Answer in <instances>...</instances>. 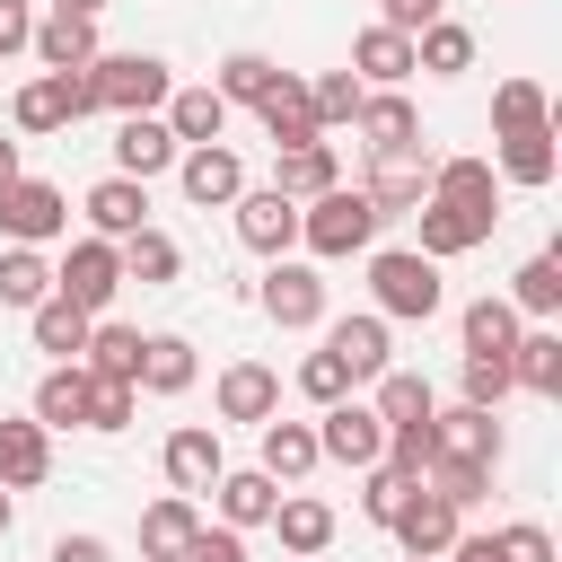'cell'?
I'll use <instances>...</instances> for the list:
<instances>
[{"label": "cell", "instance_id": "1", "mask_svg": "<svg viewBox=\"0 0 562 562\" xmlns=\"http://www.w3.org/2000/svg\"><path fill=\"white\" fill-rule=\"evenodd\" d=\"M378 228H386V211H378L360 184H325L316 202H299V246H307L316 263H351V255H369Z\"/></svg>", "mask_w": 562, "mask_h": 562}, {"label": "cell", "instance_id": "2", "mask_svg": "<svg viewBox=\"0 0 562 562\" xmlns=\"http://www.w3.org/2000/svg\"><path fill=\"white\" fill-rule=\"evenodd\" d=\"M369 299H378V316H386V325H430V316L448 307L439 263H430V255H413V246H378V255H369Z\"/></svg>", "mask_w": 562, "mask_h": 562}, {"label": "cell", "instance_id": "3", "mask_svg": "<svg viewBox=\"0 0 562 562\" xmlns=\"http://www.w3.org/2000/svg\"><path fill=\"white\" fill-rule=\"evenodd\" d=\"M88 88H97V114H158L167 88H176V70L158 53H97Z\"/></svg>", "mask_w": 562, "mask_h": 562}, {"label": "cell", "instance_id": "4", "mask_svg": "<svg viewBox=\"0 0 562 562\" xmlns=\"http://www.w3.org/2000/svg\"><path fill=\"white\" fill-rule=\"evenodd\" d=\"M9 114H18V132H70V123L97 114V88H88V70H44V79L18 88Z\"/></svg>", "mask_w": 562, "mask_h": 562}, {"label": "cell", "instance_id": "5", "mask_svg": "<svg viewBox=\"0 0 562 562\" xmlns=\"http://www.w3.org/2000/svg\"><path fill=\"white\" fill-rule=\"evenodd\" d=\"M53 290H61L70 307L105 316V307H114V290H123V246H114V237H79V246L53 263Z\"/></svg>", "mask_w": 562, "mask_h": 562}, {"label": "cell", "instance_id": "6", "mask_svg": "<svg viewBox=\"0 0 562 562\" xmlns=\"http://www.w3.org/2000/svg\"><path fill=\"white\" fill-rule=\"evenodd\" d=\"M61 228H70V193L61 184H44V176L0 184V237L9 246H53Z\"/></svg>", "mask_w": 562, "mask_h": 562}, {"label": "cell", "instance_id": "7", "mask_svg": "<svg viewBox=\"0 0 562 562\" xmlns=\"http://www.w3.org/2000/svg\"><path fill=\"white\" fill-rule=\"evenodd\" d=\"M430 167H439V149H430V140H413V149H378L360 193H369L386 220H413V211H422V193H430Z\"/></svg>", "mask_w": 562, "mask_h": 562}, {"label": "cell", "instance_id": "8", "mask_svg": "<svg viewBox=\"0 0 562 562\" xmlns=\"http://www.w3.org/2000/svg\"><path fill=\"white\" fill-rule=\"evenodd\" d=\"M263 316L281 325V334H316L325 325V272L316 263H290V255H272V272H263Z\"/></svg>", "mask_w": 562, "mask_h": 562}, {"label": "cell", "instance_id": "9", "mask_svg": "<svg viewBox=\"0 0 562 562\" xmlns=\"http://www.w3.org/2000/svg\"><path fill=\"white\" fill-rule=\"evenodd\" d=\"M422 202H448V211H465L483 237L501 228V176H492V158H439Z\"/></svg>", "mask_w": 562, "mask_h": 562}, {"label": "cell", "instance_id": "10", "mask_svg": "<svg viewBox=\"0 0 562 562\" xmlns=\"http://www.w3.org/2000/svg\"><path fill=\"white\" fill-rule=\"evenodd\" d=\"M176 184H184V202H193V211H228V202L246 193V158H237L228 140L176 149Z\"/></svg>", "mask_w": 562, "mask_h": 562}, {"label": "cell", "instance_id": "11", "mask_svg": "<svg viewBox=\"0 0 562 562\" xmlns=\"http://www.w3.org/2000/svg\"><path fill=\"white\" fill-rule=\"evenodd\" d=\"M228 211H237V246H246V255H263V263H272V255H290V246H299V202H290V193L246 184Z\"/></svg>", "mask_w": 562, "mask_h": 562}, {"label": "cell", "instance_id": "12", "mask_svg": "<svg viewBox=\"0 0 562 562\" xmlns=\"http://www.w3.org/2000/svg\"><path fill=\"white\" fill-rule=\"evenodd\" d=\"M378 448H386V422H378L369 404H351V395H342V404H325V413H316V457H334V465H351V474H360V465H378Z\"/></svg>", "mask_w": 562, "mask_h": 562}, {"label": "cell", "instance_id": "13", "mask_svg": "<svg viewBox=\"0 0 562 562\" xmlns=\"http://www.w3.org/2000/svg\"><path fill=\"white\" fill-rule=\"evenodd\" d=\"M325 351L342 360V378H351V386H369L378 369H395V360H386V351H395V334H386V316H378V307H369V316H334V325H325Z\"/></svg>", "mask_w": 562, "mask_h": 562}, {"label": "cell", "instance_id": "14", "mask_svg": "<svg viewBox=\"0 0 562 562\" xmlns=\"http://www.w3.org/2000/svg\"><path fill=\"white\" fill-rule=\"evenodd\" d=\"M457 518H465L457 501H439L430 483H413V492H404V509L386 518V536H395L404 553H448V544H457Z\"/></svg>", "mask_w": 562, "mask_h": 562}, {"label": "cell", "instance_id": "15", "mask_svg": "<svg viewBox=\"0 0 562 562\" xmlns=\"http://www.w3.org/2000/svg\"><path fill=\"white\" fill-rule=\"evenodd\" d=\"M79 211H88V237H114L123 246L132 228H149V184L140 176H97Z\"/></svg>", "mask_w": 562, "mask_h": 562}, {"label": "cell", "instance_id": "16", "mask_svg": "<svg viewBox=\"0 0 562 562\" xmlns=\"http://www.w3.org/2000/svg\"><path fill=\"white\" fill-rule=\"evenodd\" d=\"M158 465H167V483H176V492H211V483L228 474V457H220V430H211V422H184V430H167Z\"/></svg>", "mask_w": 562, "mask_h": 562}, {"label": "cell", "instance_id": "17", "mask_svg": "<svg viewBox=\"0 0 562 562\" xmlns=\"http://www.w3.org/2000/svg\"><path fill=\"white\" fill-rule=\"evenodd\" d=\"M211 404H220V422H272L281 413V378L263 360H228L220 386H211Z\"/></svg>", "mask_w": 562, "mask_h": 562}, {"label": "cell", "instance_id": "18", "mask_svg": "<svg viewBox=\"0 0 562 562\" xmlns=\"http://www.w3.org/2000/svg\"><path fill=\"white\" fill-rule=\"evenodd\" d=\"M44 474H53V430L35 413L0 422V492H35Z\"/></svg>", "mask_w": 562, "mask_h": 562}, {"label": "cell", "instance_id": "19", "mask_svg": "<svg viewBox=\"0 0 562 562\" xmlns=\"http://www.w3.org/2000/svg\"><path fill=\"white\" fill-rule=\"evenodd\" d=\"M255 114H263V140H272V149L325 140V132H316V105H307V79H290V70H281V79H272V88L255 97Z\"/></svg>", "mask_w": 562, "mask_h": 562}, {"label": "cell", "instance_id": "20", "mask_svg": "<svg viewBox=\"0 0 562 562\" xmlns=\"http://www.w3.org/2000/svg\"><path fill=\"white\" fill-rule=\"evenodd\" d=\"M351 132H360V140H369V158H378V149H413V140H422V114H413V97H404V88H369V97H360V114H351Z\"/></svg>", "mask_w": 562, "mask_h": 562}, {"label": "cell", "instance_id": "21", "mask_svg": "<svg viewBox=\"0 0 562 562\" xmlns=\"http://www.w3.org/2000/svg\"><path fill=\"white\" fill-rule=\"evenodd\" d=\"M430 439L448 448V457H474V465H501V413H483V404H448V413H430Z\"/></svg>", "mask_w": 562, "mask_h": 562}, {"label": "cell", "instance_id": "22", "mask_svg": "<svg viewBox=\"0 0 562 562\" xmlns=\"http://www.w3.org/2000/svg\"><path fill=\"white\" fill-rule=\"evenodd\" d=\"M255 430H263L255 465H263L272 483H307V474L325 465V457H316V422H281V413H272V422H255Z\"/></svg>", "mask_w": 562, "mask_h": 562}, {"label": "cell", "instance_id": "23", "mask_svg": "<svg viewBox=\"0 0 562 562\" xmlns=\"http://www.w3.org/2000/svg\"><path fill=\"white\" fill-rule=\"evenodd\" d=\"M202 536V509H193V492H167V501H149L140 509V562H184V544Z\"/></svg>", "mask_w": 562, "mask_h": 562}, {"label": "cell", "instance_id": "24", "mask_svg": "<svg viewBox=\"0 0 562 562\" xmlns=\"http://www.w3.org/2000/svg\"><path fill=\"white\" fill-rule=\"evenodd\" d=\"M26 53H35L44 70H88V61H97V18H70V9H53V18H35Z\"/></svg>", "mask_w": 562, "mask_h": 562}, {"label": "cell", "instance_id": "25", "mask_svg": "<svg viewBox=\"0 0 562 562\" xmlns=\"http://www.w3.org/2000/svg\"><path fill=\"white\" fill-rule=\"evenodd\" d=\"M351 79H360V88H404V79H413V35L360 26V35H351Z\"/></svg>", "mask_w": 562, "mask_h": 562}, {"label": "cell", "instance_id": "26", "mask_svg": "<svg viewBox=\"0 0 562 562\" xmlns=\"http://www.w3.org/2000/svg\"><path fill=\"white\" fill-rule=\"evenodd\" d=\"M158 123L176 132V149H202V140H220V132H228V97H220V88H167Z\"/></svg>", "mask_w": 562, "mask_h": 562}, {"label": "cell", "instance_id": "27", "mask_svg": "<svg viewBox=\"0 0 562 562\" xmlns=\"http://www.w3.org/2000/svg\"><path fill=\"white\" fill-rule=\"evenodd\" d=\"M176 167V132L158 123V114H123V132H114V176H167Z\"/></svg>", "mask_w": 562, "mask_h": 562}, {"label": "cell", "instance_id": "28", "mask_svg": "<svg viewBox=\"0 0 562 562\" xmlns=\"http://www.w3.org/2000/svg\"><path fill=\"white\" fill-rule=\"evenodd\" d=\"M325 184H342V158H334V140H299V149H272V193H290V202H316Z\"/></svg>", "mask_w": 562, "mask_h": 562}, {"label": "cell", "instance_id": "29", "mask_svg": "<svg viewBox=\"0 0 562 562\" xmlns=\"http://www.w3.org/2000/svg\"><path fill=\"white\" fill-rule=\"evenodd\" d=\"M518 316H536V325H553L562 316V246H544V255H527L518 272H509V290H501Z\"/></svg>", "mask_w": 562, "mask_h": 562}, {"label": "cell", "instance_id": "30", "mask_svg": "<svg viewBox=\"0 0 562 562\" xmlns=\"http://www.w3.org/2000/svg\"><path fill=\"white\" fill-rule=\"evenodd\" d=\"M457 334H465L474 360H509V342H518V307H509L501 290H483V299L457 307Z\"/></svg>", "mask_w": 562, "mask_h": 562}, {"label": "cell", "instance_id": "31", "mask_svg": "<svg viewBox=\"0 0 562 562\" xmlns=\"http://www.w3.org/2000/svg\"><path fill=\"white\" fill-rule=\"evenodd\" d=\"M509 386L562 395V334H553V325H518V342H509Z\"/></svg>", "mask_w": 562, "mask_h": 562}, {"label": "cell", "instance_id": "32", "mask_svg": "<svg viewBox=\"0 0 562 562\" xmlns=\"http://www.w3.org/2000/svg\"><path fill=\"white\" fill-rule=\"evenodd\" d=\"M193 378H202V360L184 334H140V378H132L140 395H184Z\"/></svg>", "mask_w": 562, "mask_h": 562}, {"label": "cell", "instance_id": "33", "mask_svg": "<svg viewBox=\"0 0 562 562\" xmlns=\"http://www.w3.org/2000/svg\"><path fill=\"white\" fill-rule=\"evenodd\" d=\"M211 492H220V527H237V536H246V527H263V518H272V501H281V483H272L263 465H228Z\"/></svg>", "mask_w": 562, "mask_h": 562}, {"label": "cell", "instance_id": "34", "mask_svg": "<svg viewBox=\"0 0 562 562\" xmlns=\"http://www.w3.org/2000/svg\"><path fill=\"white\" fill-rule=\"evenodd\" d=\"M44 430H79V413H88V369L79 360H53L44 378H35V404H26Z\"/></svg>", "mask_w": 562, "mask_h": 562}, {"label": "cell", "instance_id": "35", "mask_svg": "<svg viewBox=\"0 0 562 562\" xmlns=\"http://www.w3.org/2000/svg\"><path fill=\"white\" fill-rule=\"evenodd\" d=\"M413 70H430V79H465V70H474V26L430 18V26L413 35Z\"/></svg>", "mask_w": 562, "mask_h": 562}, {"label": "cell", "instance_id": "36", "mask_svg": "<svg viewBox=\"0 0 562 562\" xmlns=\"http://www.w3.org/2000/svg\"><path fill=\"white\" fill-rule=\"evenodd\" d=\"M553 167H562L553 123H544V132H501V167H492L501 184H527V193H536V184H553Z\"/></svg>", "mask_w": 562, "mask_h": 562}, {"label": "cell", "instance_id": "37", "mask_svg": "<svg viewBox=\"0 0 562 562\" xmlns=\"http://www.w3.org/2000/svg\"><path fill=\"white\" fill-rule=\"evenodd\" d=\"M263 527H281V553H325V544H334V509L307 501V492H281Z\"/></svg>", "mask_w": 562, "mask_h": 562}, {"label": "cell", "instance_id": "38", "mask_svg": "<svg viewBox=\"0 0 562 562\" xmlns=\"http://www.w3.org/2000/svg\"><path fill=\"white\" fill-rule=\"evenodd\" d=\"M413 228H422V246H413V255H430V263H457V255H474V246H483V228H474L465 211H448V202H422V211H413Z\"/></svg>", "mask_w": 562, "mask_h": 562}, {"label": "cell", "instance_id": "39", "mask_svg": "<svg viewBox=\"0 0 562 562\" xmlns=\"http://www.w3.org/2000/svg\"><path fill=\"white\" fill-rule=\"evenodd\" d=\"M184 272V246L167 237V228H132L123 237V281H140V290H167Z\"/></svg>", "mask_w": 562, "mask_h": 562}, {"label": "cell", "instance_id": "40", "mask_svg": "<svg viewBox=\"0 0 562 562\" xmlns=\"http://www.w3.org/2000/svg\"><path fill=\"white\" fill-rule=\"evenodd\" d=\"M26 325H35V351H53V360H79V351H88V325H97V316H88V307H70V299L53 290L44 307H26Z\"/></svg>", "mask_w": 562, "mask_h": 562}, {"label": "cell", "instance_id": "41", "mask_svg": "<svg viewBox=\"0 0 562 562\" xmlns=\"http://www.w3.org/2000/svg\"><path fill=\"white\" fill-rule=\"evenodd\" d=\"M79 369H88V378H140V325H114V316H97V325H88V351H79Z\"/></svg>", "mask_w": 562, "mask_h": 562}, {"label": "cell", "instance_id": "42", "mask_svg": "<svg viewBox=\"0 0 562 562\" xmlns=\"http://www.w3.org/2000/svg\"><path fill=\"white\" fill-rule=\"evenodd\" d=\"M369 386H378V404H369V413H378L386 430H395V422H430V413H439V395H430V378H422V369H378Z\"/></svg>", "mask_w": 562, "mask_h": 562}, {"label": "cell", "instance_id": "43", "mask_svg": "<svg viewBox=\"0 0 562 562\" xmlns=\"http://www.w3.org/2000/svg\"><path fill=\"white\" fill-rule=\"evenodd\" d=\"M44 299H53L44 246H0V307H44Z\"/></svg>", "mask_w": 562, "mask_h": 562}, {"label": "cell", "instance_id": "44", "mask_svg": "<svg viewBox=\"0 0 562 562\" xmlns=\"http://www.w3.org/2000/svg\"><path fill=\"white\" fill-rule=\"evenodd\" d=\"M544 123H553V97H544L536 79H501V88H492V140H501V132H544Z\"/></svg>", "mask_w": 562, "mask_h": 562}, {"label": "cell", "instance_id": "45", "mask_svg": "<svg viewBox=\"0 0 562 562\" xmlns=\"http://www.w3.org/2000/svg\"><path fill=\"white\" fill-rule=\"evenodd\" d=\"M422 483H430L439 501H457V509H474V501L492 492V465H474V457H448V448H430V465H422Z\"/></svg>", "mask_w": 562, "mask_h": 562}, {"label": "cell", "instance_id": "46", "mask_svg": "<svg viewBox=\"0 0 562 562\" xmlns=\"http://www.w3.org/2000/svg\"><path fill=\"white\" fill-rule=\"evenodd\" d=\"M132 413H140V386L132 378H88V413H79V430H132Z\"/></svg>", "mask_w": 562, "mask_h": 562}, {"label": "cell", "instance_id": "47", "mask_svg": "<svg viewBox=\"0 0 562 562\" xmlns=\"http://www.w3.org/2000/svg\"><path fill=\"white\" fill-rule=\"evenodd\" d=\"M272 79H281V61H272V53H228V61H220V79H211V88H220V97H228V105H255V97H263V88H272Z\"/></svg>", "mask_w": 562, "mask_h": 562}, {"label": "cell", "instance_id": "48", "mask_svg": "<svg viewBox=\"0 0 562 562\" xmlns=\"http://www.w3.org/2000/svg\"><path fill=\"white\" fill-rule=\"evenodd\" d=\"M360 97H369V88H360L351 70H325V79H307V105H316V132H334V123H351V114H360Z\"/></svg>", "mask_w": 562, "mask_h": 562}, {"label": "cell", "instance_id": "49", "mask_svg": "<svg viewBox=\"0 0 562 562\" xmlns=\"http://www.w3.org/2000/svg\"><path fill=\"white\" fill-rule=\"evenodd\" d=\"M404 492H413V474H395V465H360V518H369V527H386V518L404 509Z\"/></svg>", "mask_w": 562, "mask_h": 562}, {"label": "cell", "instance_id": "50", "mask_svg": "<svg viewBox=\"0 0 562 562\" xmlns=\"http://www.w3.org/2000/svg\"><path fill=\"white\" fill-rule=\"evenodd\" d=\"M299 395H307L316 413H325V404H342V395H351L342 360H334V351H307V360H299Z\"/></svg>", "mask_w": 562, "mask_h": 562}, {"label": "cell", "instance_id": "51", "mask_svg": "<svg viewBox=\"0 0 562 562\" xmlns=\"http://www.w3.org/2000/svg\"><path fill=\"white\" fill-rule=\"evenodd\" d=\"M457 395H465V404H483V413H501V395H509V360H474V351H465Z\"/></svg>", "mask_w": 562, "mask_h": 562}, {"label": "cell", "instance_id": "52", "mask_svg": "<svg viewBox=\"0 0 562 562\" xmlns=\"http://www.w3.org/2000/svg\"><path fill=\"white\" fill-rule=\"evenodd\" d=\"M492 553L501 562H553V536L536 518H509V527H492Z\"/></svg>", "mask_w": 562, "mask_h": 562}, {"label": "cell", "instance_id": "53", "mask_svg": "<svg viewBox=\"0 0 562 562\" xmlns=\"http://www.w3.org/2000/svg\"><path fill=\"white\" fill-rule=\"evenodd\" d=\"M430 18H448V0H378V26H395V35H422Z\"/></svg>", "mask_w": 562, "mask_h": 562}, {"label": "cell", "instance_id": "54", "mask_svg": "<svg viewBox=\"0 0 562 562\" xmlns=\"http://www.w3.org/2000/svg\"><path fill=\"white\" fill-rule=\"evenodd\" d=\"M184 562H246V536H237V527H202V536L184 544Z\"/></svg>", "mask_w": 562, "mask_h": 562}, {"label": "cell", "instance_id": "55", "mask_svg": "<svg viewBox=\"0 0 562 562\" xmlns=\"http://www.w3.org/2000/svg\"><path fill=\"white\" fill-rule=\"evenodd\" d=\"M26 35H35V0H0V61L26 53Z\"/></svg>", "mask_w": 562, "mask_h": 562}, {"label": "cell", "instance_id": "56", "mask_svg": "<svg viewBox=\"0 0 562 562\" xmlns=\"http://www.w3.org/2000/svg\"><path fill=\"white\" fill-rule=\"evenodd\" d=\"M44 562H114V553H105V536H53Z\"/></svg>", "mask_w": 562, "mask_h": 562}, {"label": "cell", "instance_id": "57", "mask_svg": "<svg viewBox=\"0 0 562 562\" xmlns=\"http://www.w3.org/2000/svg\"><path fill=\"white\" fill-rule=\"evenodd\" d=\"M26 167H18V140H0V184H18Z\"/></svg>", "mask_w": 562, "mask_h": 562}, {"label": "cell", "instance_id": "58", "mask_svg": "<svg viewBox=\"0 0 562 562\" xmlns=\"http://www.w3.org/2000/svg\"><path fill=\"white\" fill-rule=\"evenodd\" d=\"M53 9H70V18H97V9H105V0H53Z\"/></svg>", "mask_w": 562, "mask_h": 562}, {"label": "cell", "instance_id": "59", "mask_svg": "<svg viewBox=\"0 0 562 562\" xmlns=\"http://www.w3.org/2000/svg\"><path fill=\"white\" fill-rule=\"evenodd\" d=\"M9 527H18V501H9V492H0V536H9Z\"/></svg>", "mask_w": 562, "mask_h": 562}, {"label": "cell", "instance_id": "60", "mask_svg": "<svg viewBox=\"0 0 562 562\" xmlns=\"http://www.w3.org/2000/svg\"><path fill=\"white\" fill-rule=\"evenodd\" d=\"M404 562H439V553H404Z\"/></svg>", "mask_w": 562, "mask_h": 562}, {"label": "cell", "instance_id": "61", "mask_svg": "<svg viewBox=\"0 0 562 562\" xmlns=\"http://www.w3.org/2000/svg\"><path fill=\"white\" fill-rule=\"evenodd\" d=\"M290 562H325V553H290Z\"/></svg>", "mask_w": 562, "mask_h": 562}]
</instances>
